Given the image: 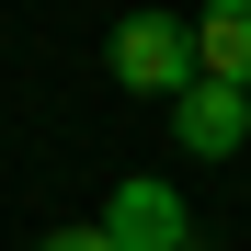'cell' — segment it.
<instances>
[{
  "label": "cell",
  "instance_id": "6da1fadb",
  "mask_svg": "<svg viewBox=\"0 0 251 251\" xmlns=\"http://www.w3.org/2000/svg\"><path fill=\"white\" fill-rule=\"evenodd\" d=\"M103 69H114V92H149V103H183L194 92V23H172V12H137V23H114V46H103Z\"/></svg>",
  "mask_w": 251,
  "mask_h": 251
},
{
  "label": "cell",
  "instance_id": "7a4b0ae2",
  "mask_svg": "<svg viewBox=\"0 0 251 251\" xmlns=\"http://www.w3.org/2000/svg\"><path fill=\"white\" fill-rule=\"evenodd\" d=\"M103 228H114V251H205V228L183 217V194L160 183V172H137V183H114V205H103Z\"/></svg>",
  "mask_w": 251,
  "mask_h": 251
},
{
  "label": "cell",
  "instance_id": "3957f363",
  "mask_svg": "<svg viewBox=\"0 0 251 251\" xmlns=\"http://www.w3.org/2000/svg\"><path fill=\"white\" fill-rule=\"evenodd\" d=\"M172 137H183L194 160H240V137H251V92H228V80H194V92L172 103Z\"/></svg>",
  "mask_w": 251,
  "mask_h": 251
},
{
  "label": "cell",
  "instance_id": "277c9868",
  "mask_svg": "<svg viewBox=\"0 0 251 251\" xmlns=\"http://www.w3.org/2000/svg\"><path fill=\"white\" fill-rule=\"evenodd\" d=\"M194 69L251 92V0H217V12H194Z\"/></svg>",
  "mask_w": 251,
  "mask_h": 251
},
{
  "label": "cell",
  "instance_id": "5b68a950",
  "mask_svg": "<svg viewBox=\"0 0 251 251\" xmlns=\"http://www.w3.org/2000/svg\"><path fill=\"white\" fill-rule=\"evenodd\" d=\"M34 251H114V228H103V217H69V228H46Z\"/></svg>",
  "mask_w": 251,
  "mask_h": 251
}]
</instances>
